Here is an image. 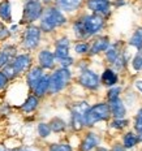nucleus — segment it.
Here are the masks:
<instances>
[{
    "mask_svg": "<svg viewBox=\"0 0 142 151\" xmlns=\"http://www.w3.org/2000/svg\"><path fill=\"white\" fill-rule=\"evenodd\" d=\"M47 151H73L72 146L69 143H51L48 146Z\"/></svg>",
    "mask_w": 142,
    "mask_h": 151,
    "instance_id": "nucleus-34",
    "label": "nucleus"
},
{
    "mask_svg": "<svg viewBox=\"0 0 142 151\" xmlns=\"http://www.w3.org/2000/svg\"><path fill=\"white\" fill-rule=\"evenodd\" d=\"M9 85V81H8V78L5 77L4 74H3V72L0 70V93H1L3 90H5L7 89V86Z\"/></svg>",
    "mask_w": 142,
    "mask_h": 151,
    "instance_id": "nucleus-37",
    "label": "nucleus"
},
{
    "mask_svg": "<svg viewBox=\"0 0 142 151\" xmlns=\"http://www.w3.org/2000/svg\"><path fill=\"white\" fill-rule=\"evenodd\" d=\"M22 1H40V0H22Z\"/></svg>",
    "mask_w": 142,
    "mask_h": 151,
    "instance_id": "nucleus-46",
    "label": "nucleus"
},
{
    "mask_svg": "<svg viewBox=\"0 0 142 151\" xmlns=\"http://www.w3.org/2000/svg\"><path fill=\"white\" fill-rule=\"evenodd\" d=\"M140 142L141 141H140V138H138L137 133L133 132V130H129L123 136V143L121 145L127 150H130V149H134Z\"/></svg>",
    "mask_w": 142,
    "mask_h": 151,
    "instance_id": "nucleus-23",
    "label": "nucleus"
},
{
    "mask_svg": "<svg viewBox=\"0 0 142 151\" xmlns=\"http://www.w3.org/2000/svg\"><path fill=\"white\" fill-rule=\"evenodd\" d=\"M77 83L89 91H97L100 87V77L93 69L86 68L84 70H80V74L77 77Z\"/></svg>",
    "mask_w": 142,
    "mask_h": 151,
    "instance_id": "nucleus-8",
    "label": "nucleus"
},
{
    "mask_svg": "<svg viewBox=\"0 0 142 151\" xmlns=\"http://www.w3.org/2000/svg\"><path fill=\"white\" fill-rule=\"evenodd\" d=\"M37 133L38 136H39L40 138H43V139H46V138H48L50 136H51L52 130L51 128H50L48 122H39V124L37 125Z\"/></svg>",
    "mask_w": 142,
    "mask_h": 151,
    "instance_id": "nucleus-27",
    "label": "nucleus"
},
{
    "mask_svg": "<svg viewBox=\"0 0 142 151\" xmlns=\"http://www.w3.org/2000/svg\"><path fill=\"white\" fill-rule=\"evenodd\" d=\"M43 74H45V70H43L39 65H33V67L25 73V83H26L30 93H31V90L34 89V86L38 83V81L42 78Z\"/></svg>",
    "mask_w": 142,
    "mask_h": 151,
    "instance_id": "nucleus-15",
    "label": "nucleus"
},
{
    "mask_svg": "<svg viewBox=\"0 0 142 151\" xmlns=\"http://www.w3.org/2000/svg\"><path fill=\"white\" fill-rule=\"evenodd\" d=\"M100 137L94 132H87L80 143V151H93L100 145Z\"/></svg>",
    "mask_w": 142,
    "mask_h": 151,
    "instance_id": "nucleus-16",
    "label": "nucleus"
},
{
    "mask_svg": "<svg viewBox=\"0 0 142 151\" xmlns=\"http://www.w3.org/2000/svg\"><path fill=\"white\" fill-rule=\"evenodd\" d=\"M95 150H97V151H110L108 149H106V147H102V146H98Z\"/></svg>",
    "mask_w": 142,
    "mask_h": 151,
    "instance_id": "nucleus-44",
    "label": "nucleus"
},
{
    "mask_svg": "<svg viewBox=\"0 0 142 151\" xmlns=\"http://www.w3.org/2000/svg\"><path fill=\"white\" fill-rule=\"evenodd\" d=\"M11 60H12V59L9 58L7 53L3 51V50H0V70H1V68H4Z\"/></svg>",
    "mask_w": 142,
    "mask_h": 151,
    "instance_id": "nucleus-36",
    "label": "nucleus"
},
{
    "mask_svg": "<svg viewBox=\"0 0 142 151\" xmlns=\"http://www.w3.org/2000/svg\"><path fill=\"white\" fill-rule=\"evenodd\" d=\"M132 68L136 72H142V48L138 50L137 53L132 59Z\"/></svg>",
    "mask_w": 142,
    "mask_h": 151,
    "instance_id": "nucleus-31",
    "label": "nucleus"
},
{
    "mask_svg": "<svg viewBox=\"0 0 142 151\" xmlns=\"http://www.w3.org/2000/svg\"><path fill=\"white\" fill-rule=\"evenodd\" d=\"M48 125L51 128L52 133H64L68 129V122L64 120V119L59 117V116H55L51 120L48 121Z\"/></svg>",
    "mask_w": 142,
    "mask_h": 151,
    "instance_id": "nucleus-24",
    "label": "nucleus"
},
{
    "mask_svg": "<svg viewBox=\"0 0 142 151\" xmlns=\"http://www.w3.org/2000/svg\"><path fill=\"white\" fill-rule=\"evenodd\" d=\"M90 42V50H89V56H97L103 53L107 50V47L111 43V39H110L108 35H95L94 38H91Z\"/></svg>",
    "mask_w": 142,
    "mask_h": 151,
    "instance_id": "nucleus-13",
    "label": "nucleus"
},
{
    "mask_svg": "<svg viewBox=\"0 0 142 151\" xmlns=\"http://www.w3.org/2000/svg\"><path fill=\"white\" fill-rule=\"evenodd\" d=\"M106 18L95 13H82L72 22V33L77 40H89L106 27Z\"/></svg>",
    "mask_w": 142,
    "mask_h": 151,
    "instance_id": "nucleus-1",
    "label": "nucleus"
},
{
    "mask_svg": "<svg viewBox=\"0 0 142 151\" xmlns=\"http://www.w3.org/2000/svg\"><path fill=\"white\" fill-rule=\"evenodd\" d=\"M48 90H50V73H45L42 76V78L38 81V83L34 86V89L31 90V94H34L39 99H42L48 94Z\"/></svg>",
    "mask_w": 142,
    "mask_h": 151,
    "instance_id": "nucleus-18",
    "label": "nucleus"
},
{
    "mask_svg": "<svg viewBox=\"0 0 142 151\" xmlns=\"http://www.w3.org/2000/svg\"><path fill=\"white\" fill-rule=\"evenodd\" d=\"M90 50V43L87 40H77L73 45V51L77 56H87Z\"/></svg>",
    "mask_w": 142,
    "mask_h": 151,
    "instance_id": "nucleus-26",
    "label": "nucleus"
},
{
    "mask_svg": "<svg viewBox=\"0 0 142 151\" xmlns=\"http://www.w3.org/2000/svg\"><path fill=\"white\" fill-rule=\"evenodd\" d=\"M0 50H3L7 55L9 56L11 59H13L16 55L18 53V47L14 45V43H4V45L1 46V48Z\"/></svg>",
    "mask_w": 142,
    "mask_h": 151,
    "instance_id": "nucleus-32",
    "label": "nucleus"
},
{
    "mask_svg": "<svg viewBox=\"0 0 142 151\" xmlns=\"http://www.w3.org/2000/svg\"><path fill=\"white\" fill-rule=\"evenodd\" d=\"M39 103H40V99L38 96H35L34 94H29L26 96V99L21 103L20 109L25 115H29V113H33L37 111L38 107H39Z\"/></svg>",
    "mask_w": 142,
    "mask_h": 151,
    "instance_id": "nucleus-21",
    "label": "nucleus"
},
{
    "mask_svg": "<svg viewBox=\"0 0 142 151\" xmlns=\"http://www.w3.org/2000/svg\"><path fill=\"white\" fill-rule=\"evenodd\" d=\"M0 21L5 25L13 24V12H12L11 0H0Z\"/></svg>",
    "mask_w": 142,
    "mask_h": 151,
    "instance_id": "nucleus-20",
    "label": "nucleus"
},
{
    "mask_svg": "<svg viewBox=\"0 0 142 151\" xmlns=\"http://www.w3.org/2000/svg\"><path fill=\"white\" fill-rule=\"evenodd\" d=\"M133 127H134V132L137 133L138 138H140V141L142 142V108H140L138 112L136 113Z\"/></svg>",
    "mask_w": 142,
    "mask_h": 151,
    "instance_id": "nucleus-28",
    "label": "nucleus"
},
{
    "mask_svg": "<svg viewBox=\"0 0 142 151\" xmlns=\"http://www.w3.org/2000/svg\"><path fill=\"white\" fill-rule=\"evenodd\" d=\"M11 37H12V33H11V30H9V27L0 21V43H4L5 40H8Z\"/></svg>",
    "mask_w": 142,
    "mask_h": 151,
    "instance_id": "nucleus-33",
    "label": "nucleus"
},
{
    "mask_svg": "<svg viewBox=\"0 0 142 151\" xmlns=\"http://www.w3.org/2000/svg\"><path fill=\"white\" fill-rule=\"evenodd\" d=\"M58 63V65L59 67H61V68H71V67H73V65L76 64V60H74V58L73 56H68V58H64V59H61V60H58L56 61Z\"/></svg>",
    "mask_w": 142,
    "mask_h": 151,
    "instance_id": "nucleus-35",
    "label": "nucleus"
},
{
    "mask_svg": "<svg viewBox=\"0 0 142 151\" xmlns=\"http://www.w3.org/2000/svg\"><path fill=\"white\" fill-rule=\"evenodd\" d=\"M134 87L142 94V78H138V80L134 81Z\"/></svg>",
    "mask_w": 142,
    "mask_h": 151,
    "instance_id": "nucleus-41",
    "label": "nucleus"
},
{
    "mask_svg": "<svg viewBox=\"0 0 142 151\" xmlns=\"http://www.w3.org/2000/svg\"><path fill=\"white\" fill-rule=\"evenodd\" d=\"M45 5L42 1H25L22 7V16H21L20 25H30L39 21L43 13Z\"/></svg>",
    "mask_w": 142,
    "mask_h": 151,
    "instance_id": "nucleus-7",
    "label": "nucleus"
},
{
    "mask_svg": "<svg viewBox=\"0 0 142 151\" xmlns=\"http://www.w3.org/2000/svg\"><path fill=\"white\" fill-rule=\"evenodd\" d=\"M68 24V17L65 13L55 7L53 4L47 5L39 18V27L43 34H52L58 29H61Z\"/></svg>",
    "mask_w": 142,
    "mask_h": 151,
    "instance_id": "nucleus-2",
    "label": "nucleus"
},
{
    "mask_svg": "<svg viewBox=\"0 0 142 151\" xmlns=\"http://www.w3.org/2000/svg\"><path fill=\"white\" fill-rule=\"evenodd\" d=\"M18 27H20V24H11V26H9V30H11V33H17L18 31Z\"/></svg>",
    "mask_w": 142,
    "mask_h": 151,
    "instance_id": "nucleus-42",
    "label": "nucleus"
},
{
    "mask_svg": "<svg viewBox=\"0 0 142 151\" xmlns=\"http://www.w3.org/2000/svg\"><path fill=\"white\" fill-rule=\"evenodd\" d=\"M129 125V120L128 119H112L110 122V127L115 130H123L124 128H127Z\"/></svg>",
    "mask_w": 142,
    "mask_h": 151,
    "instance_id": "nucleus-29",
    "label": "nucleus"
},
{
    "mask_svg": "<svg viewBox=\"0 0 142 151\" xmlns=\"http://www.w3.org/2000/svg\"><path fill=\"white\" fill-rule=\"evenodd\" d=\"M73 77L71 68H61L56 67L52 70V73H50V95H58L61 91H64L69 86Z\"/></svg>",
    "mask_w": 142,
    "mask_h": 151,
    "instance_id": "nucleus-3",
    "label": "nucleus"
},
{
    "mask_svg": "<svg viewBox=\"0 0 142 151\" xmlns=\"http://www.w3.org/2000/svg\"><path fill=\"white\" fill-rule=\"evenodd\" d=\"M42 1V4L45 5V7H47V5H51L53 4V0H40Z\"/></svg>",
    "mask_w": 142,
    "mask_h": 151,
    "instance_id": "nucleus-43",
    "label": "nucleus"
},
{
    "mask_svg": "<svg viewBox=\"0 0 142 151\" xmlns=\"http://www.w3.org/2000/svg\"><path fill=\"white\" fill-rule=\"evenodd\" d=\"M71 47H72V42L67 35L59 37L53 43V55H55L56 61L71 56Z\"/></svg>",
    "mask_w": 142,
    "mask_h": 151,
    "instance_id": "nucleus-12",
    "label": "nucleus"
},
{
    "mask_svg": "<svg viewBox=\"0 0 142 151\" xmlns=\"http://www.w3.org/2000/svg\"><path fill=\"white\" fill-rule=\"evenodd\" d=\"M123 91V87L121 86H117V85H115V86L112 87H108V90H107V102H110V100H113L116 98H120V94H121Z\"/></svg>",
    "mask_w": 142,
    "mask_h": 151,
    "instance_id": "nucleus-30",
    "label": "nucleus"
},
{
    "mask_svg": "<svg viewBox=\"0 0 142 151\" xmlns=\"http://www.w3.org/2000/svg\"><path fill=\"white\" fill-rule=\"evenodd\" d=\"M0 151H7V147H5L4 145H1V143H0Z\"/></svg>",
    "mask_w": 142,
    "mask_h": 151,
    "instance_id": "nucleus-45",
    "label": "nucleus"
},
{
    "mask_svg": "<svg viewBox=\"0 0 142 151\" xmlns=\"http://www.w3.org/2000/svg\"><path fill=\"white\" fill-rule=\"evenodd\" d=\"M17 151H26V149H18Z\"/></svg>",
    "mask_w": 142,
    "mask_h": 151,
    "instance_id": "nucleus-47",
    "label": "nucleus"
},
{
    "mask_svg": "<svg viewBox=\"0 0 142 151\" xmlns=\"http://www.w3.org/2000/svg\"><path fill=\"white\" fill-rule=\"evenodd\" d=\"M110 106V111H111V117L112 119H124L127 115V107L121 98H116L113 100L107 102Z\"/></svg>",
    "mask_w": 142,
    "mask_h": 151,
    "instance_id": "nucleus-17",
    "label": "nucleus"
},
{
    "mask_svg": "<svg viewBox=\"0 0 142 151\" xmlns=\"http://www.w3.org/2000/svg\"><path fill=\"white\" fill-rule=\"evenodd\" d=\"M26 151H34V150H26Z\"/></svg>",
    "mask_w": 142,
    "mask_h": 151,
    "instance_id": "nucleus-48",
    "label": "nucleus"
},
{
    "mask_svg": "<svg viewBox=\"0 0 142 151\" xmlns=\"http://www.w3.org/2000/svg\"><path fill=\"white\" fill-rule=\"evenodd\" d=\"M111 119V111L107 102H99L90 106L84 116V127L93 128L95 124L102 121H108Z\"/></svg>",
    "mask_w": 142,
    "mask_h": 151,
    "instance_id": "nucleus-4",
    "label": "nucleus"
},
{
    "mask_svg": "<svg viewBox=\"0 0 142 151\" xmlns=\"http://www.w3.org/2000/svg\"><path fill=\"white\" fill-rule=\"evenodd\" d=\"M85 7L90 13L99 14L106 20L112 14V0H85Z\"/></svg>",
    "mask_w": 142,
    "mask_h": 151,
    "instance_id": "nucleus-10",
    "label": "nucleus"
},
{
    "mask_svg": "<svg viewBox=\"0 0 142 151\" xmlns=\"http://www.w3.org/2000/svg\"><path fill=\"white\" fill-rule=\"evenodd\" d=\"M99 77H100V85H103V86H106V87H112V86H115V85L119 83L117 72L111 67L106 68Z\"/></svg>",
    "mask_w": 142,
    "mask_h": 151,
    "instance_id": "nucleus-19",
    "label": "nucleus"
},
{
    "mask_svg": "<svg viewBox=\"0 0 142 151\" xmlns=\"http://www.w3.org/2000/svg\"><path fill=\"white\" fill-rule=\"evenodd\" d=\"M111 151H127V149H125L121 143H116V145H113L112 146Z\"/></svg>",
    "mask_w": 142,
    "mask_h": 151,
    "instance_id": "nucleus-40",
    "label": "nucleus"
},
{
    "mask_svg": "<svg viewBox=\"0 0 142 151\" xmlns=\"http://www.w3.org/2000/svg\"><path fill=\"white\" fill-rule=\"evenodd\" d=\"M128 46L133 47L137 51L142 48V26L136 29V31L132 34V37L129 38V40H128Z\"/></svg>",
    "mask_w": 142,
    "mask_h": 151,
    "instance_id": "nucleus-25",
    "label": "nucleus"
},
{
    "mask_svg": "<svg viewBox=\"0 0 142 151\" xmlns=\"http://www.w3.org/2000/svg\"><path fill=\"white\" fill-rule=\"evenodd\" d=\"M53 5L58 7L63 13L72 14L84 7L85 0H53Z\"/></svg>",
    "mask_w": 142,
    "mask_h": 151,
    "instance_id": "nucleus-14",
    "label": "nucleus"
},
{
    "mask_svg": "<svg viewBox=\"0 0 142 151\" xmlns=\"http://www.w3.org/2000/svg\"><path fill=\"white\" fill-rule=\"evenodd\" d=\"M125 4H127V0H112V7H115V8L123 7Z\"/></svg>",
    "mask_w": 142,
    "mask_h": 151,
    "instance_id": "nucleus-39",
    "label": "nucleus"
},
{
    "mask_svg": "<svg viewBox=\"0 0 142 151\" xmlns=\"http://www.w3.org/2000/svg\"><path fill=\"white\" fill-rule=\"evenodd\" d=\"M89 102L86 100H77V102L72 103L69 107V112H71V120H69V127L74 132H81L84 127V116L86 111L89 109Z\"/></svg>",
    "mask_w": 142,
    "mask_h": 151,
    "instance_id": "nucleus-6",
    "label": "nucleus"
},
{
    "mask_svg": "<svg viewBox=\"0 0 142 151\" xmlns=\"http://www.w3.org/2000/svg\"><path fill=\"white\" fill-rule=\"evenodd\" d=\"M11 111H12V106L8 104V103H3V104L0 106V113H1V115L7 116L11 113Z\"/></svg>",
    "mask_w": 142,
    "mask_h": 151,
    "instance_id": "nucleus-38",
    "label": "nucleus"
},
{
    "mask_svg": "<svg viewBox=\"0 0 142 151\" xmlns=\"http://www.w3.org/2000/svg\"><path fill=\"white\" fill-rule=\"evenodd\" d=\"M42 35H43V33L40 30L39 25H37V24L25 25V29L21 33V40H20L21 48L26 52L35 51L38 47L40 46Z\"/></svg>",
    "mask_w": 142,
    "mask_h": 151,
    "instance_id": "nucleus-5",
    "label": "nucleus"
},
{
    "mask_svg": "<svg viewBox=\"0 0 142 151\" xmlns=\"http://www.w3.org/2000/svg\"><path fill=\"white\" fill-rule=\"evenodd\" d=\"M120 52H121V42H111L103 53H105L106 61L110 65H112V63L116 60V58L120 55Z\"/></svg>",
    "mask_w": 142,
    "mask_h": 151,
    "instance_id": "nucleus-22",
    "label": "nucleus"
},
{
    "mask_svg": "<svg viewBox=\"0 0 142 151\" xmlns=\"http://www.w3.org/2000/svg\"><path fill=\"white\" fill-rule=\"evenodd\" d=\"M37 61L40 68L43 69V70H53V69L56 68V65H58V63H56V59H55V55H53V51H51L50 48H42L39 50V52H38L37 55Z\"/></svg>",
    "mask_w": 142,
    "mask_h": 151,
    "instance_id": "nucleus-11",
    "label": "nucleus"
},
{
    "mask_svg": "<svg viewBox=\"0 0 142 151\" xmlns=\"http://www.w3.org/2000/svg\"><path fill=\"white\" fill-rule=\"evenodd\" d=\"M9 63L13 67L17 77L20 78L21 76H25V73L34 65V59L30 52H21L17 53Z\"/></svg>",
    "mask_w": 142,
    "mask_h": 151,
    "instance_id": "nucleus-9",
    "label": "nucleus"
}]
</instances>
